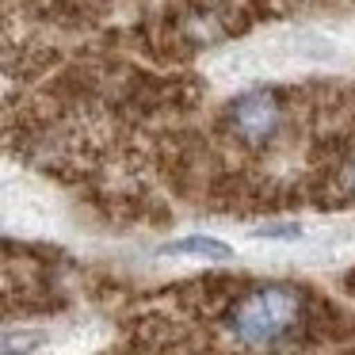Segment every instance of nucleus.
Returning a JSON list of instances; mask_svg holds the SVG:
<instances>
[{
  "label": "nucleus",
  "mask_w": 355,
  "mask_h": 355,
  "mask_svg": "<svg viewBox=\"0 0 355 355\" xmlns=\"http://www.w3.org/2000/svg\"><path fill=\"white\" fill-rule=\"evenodd\" d=\"M344 184H347V191H355V161L347 164V172H344Z\"/></svg>",
  "instance_id": "obj_6"
},
{
  "label": "nucleus",
  "mask_w": 355,
  "mask_h": 355,
  "mask_svg": "<svg viewBox=\"0 0 355 355\" xmlns=\"http://www.w3.org/2000/svg\"><path fill=\"white\" fill-rule=\"evenodd\" d=\"M252 237H260V241H298V237H306V230H302L298 222H275V225H260Z\"/></svg>",
  "instance_id": "obj_5"
},
{
  "label": "nucleus",
  "mask_w": 355,
  "mask_h": 355,
  "mask_svg": "<svg viewBox=\"0 0 355 355\" xmlns=\"http://www.w3.org/2000/svg\"><path fill=\"white\" fill-rule=\"evenodd\" d=\"M302 309L306 302L294 286H256L230 309V332L248 347H271L302 324Z\"/></svg>",
  "instance_id": "obj_1"
},
{
  "label": "nucleus",
  "mask_w": 355,
  "mask_h": 355,
  "mask_svg": "<svg viewBox=\"0 0 355 355\" xmlns=\"http://www.w3.org/2000/svg\"><path fill=\"white\" fill-rule=\"evenodd\" d=\"M164 256H195V260H214V263H230L233 260V248L218 237H207V233H191V237H180L168 241L161 248Z\"/></svg>",
  "instance_id": "obj_3"
},
{
  "label": "nucleus",
  "mask_w": 355,
  "mask_h": 355,
  "mask_svg": "<svg viewBox=\"0 0 355 355\" xmlns=\"http://www.w3.org/2000/svg\"><path fill=\"white\" fill-rule=\"evenodd\" d=\"M230 119H233V130H237L241 141L268 146L279 134V126H283V103H279V96L271 88H248V92H241L233 100Z\"/></svg>",
  "instance_id": "obj_2"
},
{
  "label": "nucleus",
  "mask_w": 355,
  "mask_h": 355,
  "mask_svg": "<svg viewBox=\"0 0 355 355\" xmlns=\"http://www.w3.org/2000/svg\"><path fill=\"white\" fill-rule=\"evenodd\" d=\"M50 344L42 329H0V355H39Z\"/></svg>",
  "instance_id": "obj_4"
}]
</instances>
